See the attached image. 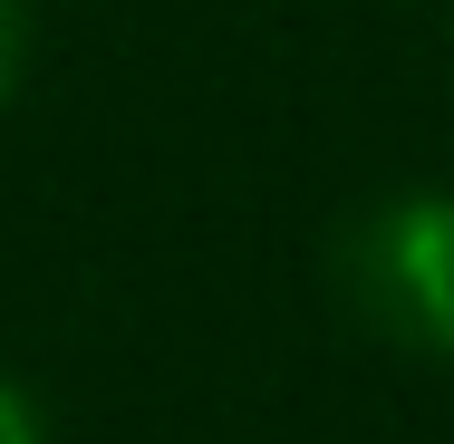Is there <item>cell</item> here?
I'll return each mask as SVG.
<instances>
[{
    "instance_id": "cell-1",
    "label": "cell",
    "mask_w": 454,
    "mask_h": 444,
    "mask_svg": "<svg viewBox=\"0 0 454 444\" xmlns=\"http://www.w3.org/2000/svg\"><path fill=\"white\" fill-rule=\"evenodd\" d=\"M339 280L377 339L454 357V193H396V203L358 213Z\"/></svg>"
},
{
    "instance_id": "cell-2",
    "label": "cell",
    "mask_w": 454,
    "mask_h": 444,
    "mask_svg": "<svg viewBox=\"0 0 454 444\" xmlns=\"http://www.w3.org/2000/svg\"><path fill=\"white\" fill-rule=\"evenodd\" d=\"M0 444H49V416L29 406V386L0 377Z\"/></svg>"
},
{
    "instance_id": "cell-3",
    "label": "cell",
    "mask_w": 454,
    "mask_h": 444,
    "mask_svg": "<svg viewBox=\"0 0 454 444\" xmlns=\"http://www.w3.org/2000/svg\"><path fill=\"white\" fill-rule=\"evenodd\" d=\"M20 49H29V19H20V0H0V97L20 88Z\"/></svg>"
}]
</instances>
